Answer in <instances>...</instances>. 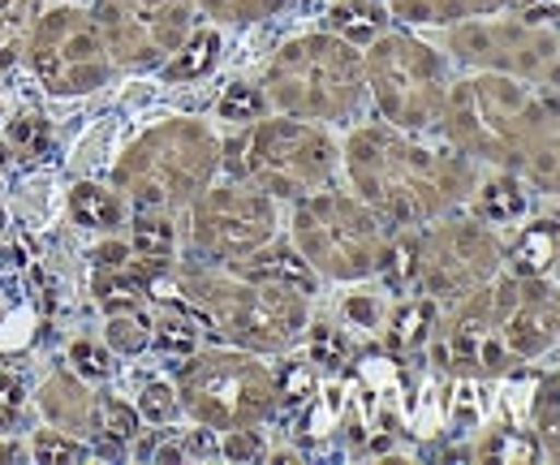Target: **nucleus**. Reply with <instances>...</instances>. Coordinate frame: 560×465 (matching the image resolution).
Masks as SVG:
<instances>
[{
    "mask_svg": "<svg viewBox=\"0 0 560 465\" xmlns=\"http://www.w3.org/2000/svg\"><path fill=\"white\" fill-rule=\"evenodd\" d=\"M388 13L406 26H462L475 18H491V13H509L517 0H384Z\"/></svg>",
    "mask_w": 560,
    "mask_h": 465,
    "instance_id": "17",
    "label": "nucleus"
},
{
    "mask_svg": "<svg viewBox=\"0 0 560 465\" xmlns=\"http://www.w3.org/2000/svg\"><path fill=\"white\" fill-rule=\"evenodd\" d=\"M470 453H475V457H495V462H513V457L535 462V457H539V444H535V435H530V431L495 427V431H488V440H483V444H475Z\"/></svg>",
    "mask_w": 560,
    "mask_h": 465,
    "instance_id": "34",
    "label": "nucleus"
},
{
    "mask_svg": "<svg viewBox=\"0 0 560 465\" xmlns=\"http://www.w3.org/2000/svg\"><path fill=\"white\" fill-rule=\"evenodd\" d=\"M306 336H311V367H324V371H341L346 362H350V336L341 333V328H328V324H306Z\"/></svg>",
    "mask_w": 560,
    "mask_h": 465,
    "instance_id": "35",
    "label": "nucleus"
},
{
    "mask_svg": "<svg viewBox=\"0 0 560 465\" xmlns=\"http://www.w3.org/2000/svg\"><path fill=\"white\" fill-rule=\"evenodd\" d=\"M173 284L177 298L199 315V324L264 358L293 349L311 324V293L242 276L233 267H182Z\"/></svg>",
    "mask_w": 560,
    "mask_h": 465,
    "instance_id": "2",
    "label": "nucleus"
},
{
    "mask_svg": "<svg viewBox=\"0 0 560 465\" xmlns=\"http://www.w3.org/2000/svg\"><path fill=\"white\" fill-rule=\"evenodd\" d=\"M9 138L18 142V147H26V151H35L44 138H48V126H44V117H18L13 126H9Z\"/></svg>",
    "mask_w": 560,
    "mask_h": 465,
    "instance_id": "42",
    "label": "nucleus"
},
{
    "mask_svg": "<svg viewBox=\"0 0 560 465\" xmlns=\"http://www.w3.org/2000/svg\"><path fill=\"white\" fill-rule=\"evenodd\" d=\"M530 435L539 444V457L560 462V371H548L530 388Z\"/></svg>",
    "mask_w": 560,
    "mask_h": 465,
    "instance_id": "22",
    "label": "nucleus"
},
{
    "mask_svg": "<svg viewBox=\"0 0 560 465\" xmlns=\"http://www.w3.org/2000/svg\"><path fill=\"white\" fill-rule=\"evenodd\" d=\"M26 57L35 78L44 82L48 95H86V91H100L108 78H113V57H108V44L95 26L91 13L82 9H52V13H39L31 39H26Z\"/></svg>",
    "mask_w": 560,
    "mask_h": 465,
    "instance_id": "13",
    "label": "nucleus"
},
{
    "mask_svg": "<svg viewBox=\"0 0 560 465\" xmlns=\"http://www.w3.org/2000/svg\"><path fill=\"white\" fill-rule=\"evenodd\" d=\"M517 177H522L530 190H539V195H548V199H560V133L557 130H548L530 147V155L522 160Z\"/></svg>",
    "mask_w": 560,
    "mask_h": 465,
    "instance_id": "28",
    "label": "nucleus"
},
{
    "mask_svg": "<svg viewBox=\"0 0 560 465\" xmlns=\"http://www.w3.org/2000/svg\"><path fill=\"white\" fill-rule=\"evenodd\" d=\"M444 53L466 69H491L535 91H560V26L522 18L513 9L509 18L491 13L448 26Z\"/></svg>",
    "mask_w": 560,
    "mask_h": 465,
    "instance_id": "11",
    "label": "nucleus"
},
{
    "mask_svg": "<svg viewBox=\"0 0 560 465\" xmlns=\"http://www.w3.org/2000/svg\"><path fill=\"white\" fill-rule=\"evenodd\" d=\"M151 345L168 358H190L199 349V315L186 302H168L151 315Z\"/></svg>",
    "mask_w": 560,
    "mask_h": 465,
    "instance_id": "24",
    "label": "nucleus"
},
{
    "mask_svg": "<svg viewBox=\"0 0 560 465\" xmlns=\"http://www.w3.org/2000/svg\"><path fill=\"white\" fill-rule=\"evenodd\" d=\"M70 362L86 375V380H108L113 375V353L100 349L95 340H78L70 349Z\"/></svg>",
    "mask_w": 560,
    "mask_h": 465,
    "instance_id": "39",
    "label": "nucleus"
},
{
    "mask_svg": "<svg viewBox=\"0 0 560 465\" xmlns=\"http://www.w3.org/2000/svg\"><path fill=\"white\" fill-rule=\"evenodd\" d=\"M350 190L375 207L393 229H422L475 195L479 164L448 142H422L419 133L388 121L358 126L341 147Z\"/></svg>",
    "mask_w": 560,
    "mask_h": 465,
    "instance_id": "1",
    "label": "nucleus"
},
{
    "mask_svg": "<svg viewBox=\"0 0 560 465\" xmlns=\"http://www.w3.org/2000/svg\"><path fill=\"white\" fill-rule=\"evenodd\" d=\"M444 142L475 160L479 168H509L517 173L530 147L552 130L539 104V91L491 73V69H466L457 82H448L440 126Z\"/></svg>",
    "mask_w": 560,
    "mask_h": 465,
    "instance_id": "3",
    "label": "nucleus"
},
{
    "mask_svg": "<svg viewBox=\"0 0 560 465\" xmlns=\"http://www.w3.org/2000/svg\"><path fill=\"white\" fill-rule=\"evenodd\" d=\"M130 202L121 199L117 190H104V186H95V182H78L70 190V216L78 224H86V229H100V233H113V229H121L126 224V211Z\"/></svg>",
    "mask_w": 560,
    "mask_h": 465,
    "instance_id": "23",
    "label": "nucleus"
},
{
    "mask_svg": "<svg viewBox=\"0 0 560 465\" xmlns=\"http://www.w3.org/2000/svg\"><path fill=\"white\" fill-rule=\"evenodd\" d=\"M268 108L302 121H350L366 100L362 48L337 31H306L284 39L264 69Z\"/></svg>",
    "mask_w": 560,
    "mask_h": 465,
    "instance_id": "5",
    "label": "nucleus"
},
{
    "mask_svg": "<svg viewBox=\"0 0 560 465\" xmlns=\"http://www.w3.org/2000/svg\"><path fill=\"white\" fill-rule=\"evenodd\" d=\"M552 271H560V216H557V251H552Z\"/></svg>",
    "mask_w": 560,
    "mask_h": 465,
    "instance_id": "44",
    "label": "nucleus"
},
{
    "mask_svg": "<svg viewBox=\"0 0 560 465\" xmlns=\"http://www.w3.org/2000/svg\"><path fill=\"white\" fill-rule=\"evenodd\" d=\"M139 418L142 422H155V427H168L177 414H182V400H177V388L173 384H164V380H151V384H142L139 393Z\"/></svg>",
    "mask_w": 560,
    "mask_h": 465,
    "instance_id": "37",
    "label": "nucleus"
},
{
    "mask_svg": "<svg viewBox=\"0 0 560 465\" xmlns=\"http://www.w3.org/2000/svg\"><path fill=\"white\" fill-rule=\"evenodd\" d=\"M215 61H220V35H215V26H203V31H190L186 44L164 61V78L168 82H195V78L211 73Z\"/></svg>",
    "mask_w": 560,
    "mask_h": 465,
    "instance_id": "26",
    "label": "nucleus"
},
{
    "mask_svg": "<svg viewBox=\"0 0 560 465\" xmlns=\"http://www.w3.org/2000/svg\"><path fill=\"white\" fill-rule=\"evenodd\" d=\"M139 409L126 405L121 397H95V409H91V427L108 440V444H130L139 435Z\"/></svg>",
    "mask_w": 560,
    "mask_h": 465,
    "instance_id": "29",
    "label": "nucleus"
},
{
    "mask_svg": "<svg viewBox=\"0 0 560 465\" xmlns=\"http://www.w3.org/2000/svg\"><path fill=\"white\" fill-rule=\"evenodd\" d=\"M224 142L199 117H164L121 151L113 186L139 211H186L215 182Z\"/></svg>",
    "mask_w": 560,
    "mask_h": 465,
    "instance_id": "4",
    "label": "nucleus"
},
{
    "mask_svg": "<svg viewBox=\"0 0 560 465\" xmlns=\"http://www.w3.org/2000/svg\"><path fill=\"white\" fill-rule=\"evenodd\" d=\"M466 202L479 220H488L491 229H513L530 216V186L509 168H491L488 177L479 173V186Z\"/></svg>",
    "mask_w": 560,
    "mask_h": 465,
    "instance_id": "16",
    "label": "nucleus"
},
{
    "mask_svg": "<svg viewBox=\"0 0 560 465\" xmlns=\"http://www.w3.org/2000/svg\"><path fill=\"white\" fill-rule=\"evenodd\" d=\"M22 400H26L22 380H18V375H0V435L18 427V418H22Z\"/></svg>",
    "mask_w": 560,
    "mask_h": 465,
    "instance_id": "40",
    "label": "nucleus"
},
{
    "mask_svg": "<svg viewBox=\"0 0 560 465\" xmlns=\"http://www.w3.org/2000/svg\"><path fill=\"white\" fill-rule=\"evenodd\" d=\"M224 267H233V271H242V276H255V280H272V284L302 289V293H315V284H319L315 267L298 255V246H293V242H277V237H272L268 246H259L255 255H246V259L224 264Z\"/></svg>",
    "mask_w": 560,
    "mask_h": 465,
    "instance_id": "18",
    "label": "nucleus"
},
{
    "mask_svg": "<svg viewBox=\"0 0 560 465\" xmlns=\"http://www.w3.org/2000/svg\"><path fill=\"white\" fill-rule=\"evenodd\" d=\"M177 400L195 427L237 431L264 427L280 409L277 371L264 353L224 345V349H195L177 371Z\"/></svg>",
    "mask_w": 560,
    "mask_h": 465,
    "instance_id": "8",
    "label": "nucleus"
},
{
    "mask_svg": "<svg viewBox=\"0 0 560 465\" xmlns=\"http://www.w3.org/2000/svg\"><path fill=\"white\" fill-rule=\"evenodd\" d=\"M186 211H190V246L211 264H237L280 233L277 199L242 177H229L220 186L211 182Z\"/></svg>",
    "mask_w": 560,
    "mask_h": 465,
    "instance_id": "12",
    "label": "nucleus"
},
{
    "mask_svg": "<svg viewBox=\"0 0 560 465\" xmlns=\"http://www.w3.org/2000/svg\"><path fill=\"white\" fill-rule=\"evenodd\" d=\"M215 26H255L277 18L289 0H195Z\"/></svg>",
    "mask_w": 560,
    "mask_h": 465,
    "instance_id": "30",
    "label": "nucleus"
},
{
    "mask_svg": "<svg viewBox=\"0 0 560 465\" xmlns=\"http://www.w3.org/2000/svg\"><path fill=\"white\" fill-rule=\"evenodd\" d=\"M264 113H268V95H264V86H255V82H229L224 95L215 100V117H220V121H233V126H250V121H259Z\"/></svg>",
    "mask_w": 560,
    "mask_h": 465,
    "instance_id": "32",
    "label": "nucleus"
},
{
    "mask_svg": "<svg viewBox=\"0 0 560 465\" xmlns=\"http://www.w3.org/2000/svg\"><path fill=\"white\" fill-rule=\"evenodd\" d=\"M130 251L155 267H168L177 259V224L168 211H139L130 220Z\"/></svg>",
    "mask_w": 560,
    "mask_h": 465,
    "instance_id": "25",
    "label": "nucleus"
},
{
    "mask_svg": "<svg viewBox=\"0 0 560 465\" xmlns=\"http://www.w3.org/2000/svg\"><path fill=\"white\" fill-rule=\"evenodd\" d=\"M539 104H544V117H548V126L560 133V91H539Z\"/></svg>",
    "mask_w": 560,
    "mask_h": 465,
    "instance_id": "43",
    "label": "nucleus"
},
{
    "mask_svg": "<svg viewBox=\"0 0 560 465\" xmlns=\"http://www.w3.org/2000/svg\"><path fill=\"white\" fill-rule=\"evenodd\" d=\"M31 457L44 465H70V462H86L91 457V449L82 444V440H73V431H39L35 440H31Z\"/></svg>",
    "mask_w": 560,
    "mask_h": 465,
    "instance_id": "36",
    "label": "nucleus"
},
{
    "mask_svg": "<svg viewBox=\"0 0 560 465\" xmlns=\"http://www.w3.org/2000/svg\"><path fill=\"white\" fill-rule=\"evenodd\" d=\"M35 22H39V0H0V78L26 53Z\"/></svg>",
    "mask_w": 560,
    "mask_h": 465,
    "instance_id": "27",
    "label": "nucleus"
},
{
    "mask_svg": "<svg viewBox=\"0 0 560 465\" xmlns=\"http://www.w3.org/2000/svg\"><path fill=\"white\" fill-rule=\"evenodd\" d=\"M366 95L375 100L380 117L397 130L427 133L440 126L444 95H448V61L440 48L422 44L410 31H380L362 44Z\"/></svg>",
    "mask_w": 560,
    "mask_h": 465,
    "instance_id": "9",
    "label": "nucleus"
},
{
    "mask_svg": "<svg viewBox=\"0 0 560 465\" xmlns=\"http://www.w3.org/2000/svg\"><path fill=\"white\" fill-rule=\"evenodd\" d=\"M195 0H95L91 18L108 44L113 66H164L195 31Z\"/></svg>",
    "mask_w": 560,
    "mask_h": 465,
    "instance_id": "14",
    "label": "nucleus"
},
{
    "mask_svg": "<svg viewBox=\"0 0 560 465\" xmlns=\"http://www.w3.org/2000/svg\"><path fill=\"white\" fill-rule=\"evenodd\" d=\"M504 267V242L475 211H448L415 229V293L431 298L440 311L488 284Z\"/></svg>",
    "mask_w": 560,
    "mask_h": 465,
    "instance_id": "10",
    "label": "nucleus"
},
{
    "mask_svg": "<svg viewBox=\"0 0 560 465\" xmlns=\"http://www.w3.org/2000/svg\"><path fill=\"white\" fill-rule=\"evenodd\" d=\"M346 319H350L353 328H380V298L375 293H353L346 298Z\"/></svg>",
    "mask_w": 560,
    "mask_h": 465,
    "instance_id": "41",
    "label": "nucleus"
},
{
    "mask_svg": "<svg viewBox=\"0 0 560 465\" xmlns=\"http://www.w3.org/2000/svg\"><path fill=\"white\" fill-rule=\"evenodd\" d=\"M328 31H337L341 39H350V44L362 48V44H371L384 31V18L371 4H337L332 18H328Z\"/></svg>",
    "mask_w": 560,
    "mask_h": 465,
    "instance_id": "33",
    "label": "nucleus"
},
{
    "mask_svg": "<svg viewBox=\"0 0 560 465\" xmlns=\"http://www.w3.org/2000/svg\"><path fill=\"white\" fill-rule=\"evenodd\" d=\"M39 405H44V414H48L52 427H61V431H82V427H91L95 397H91V388H86L78 375L61 371V375H52V380L44 384Z\"/></svg>",
    "mask_w": 560,
    "mask_h": 465,
    "instance_id": "20",
    "label": "nucleus"
},
{
    "mask_svg": "<svg viewBox=\"0 0 560 465\" xmlns=\"http://www.w3.org/2000/svg\"><path fill=\"white\" fill-rule=\"evenodd\" d=\"M393 237L397 229L375 207L337 186L298 199L289 216V242L298 246V255L315 267L319 280H337V284L380 276Z\"/></svg>",
    "mask_w": 560,
    "mask_h": 465,
    "instance_id": "7",
    "label": "nucleus"
},
{
    "mask_svg": "<svg viewBox=\"0 0 560 465\" xmlns=\"http://www.w3.org/2000/svg\"><path fill=\"white\" fill-rule=\"evenodd\" d=\"M435 328H440V306L431 298H422V293H410L397 306V315L388 319V340H393L397 353H415V349L431 345Z\"/></svg>",
    "mask_w": 560,
    "mask_h": 465,
    "instance_id": "21",
    "label": "nucleus"
},
{
    "mask_svg": "<svg viewBox=\"0 0 560 465\" xmlns=\"http://www.w3.org/2000/svg\"><path fill=\"white\" fill-rule=\"evenodd\" d=\"M557 251V216H526L517 224V237L504 246V267L517 276H548Z\"/></svg>",
    "mask_w": 560,
    "mask_h": 465,
    "instance_id": "19",
    "label": "nucleus"
},
{
    "mask_svg": "<svg viewBox=\"0 0 560 465\" xmlns=\"http://www.w3.org/2000/svg\"><path fill=\"white\" fill-rule=\"evenodd\" d=\"M108 349L113 353H142L151 345V315L142 306H126V311H108Z\"/></svg>",
    "mask_w": 560,
    "mask_h": 465,
    "instance_id": "31",
    "label": "nucleus"
},
{
    "mask_svg": "<svg viewBox=\"0 0 560 465\" xmlns=\"http://www.w3.org/2000/svg\"><path fill=\"white\" fill-rule=\"evenodd\" d=\"M220 168H229V177L259 186L277 202H298L332 186L341 168V147L319 121L277 113L250 121L237 138H229L220 151Z\"/></svg>",
    "mask_w": 560,
    "mask_h": 465,
    "instance_id": "6",
    "label": "nucleus"
},
{
    "mask_svg": "<svg viewBox=\"0 0 560 465\" xmlns=\"http://www.w3.org/2000/svg\"><path fill=\"white\" fill-rule=\"evenodd\" d=\"M220 435H224L220 440V457L224 462H259V457H268L259 427H237V431H220Z\"/></svg>",
    "mask_w": 560,
    "mask_h": 465,
    "instance_id": "38",
    "label": "nucleus"
},
{
    "mask_svg": "<svg viewBox=\"0 0 560 465\" xmlns=\"http://www.w3.org/2000/svg\"><path fill=\"white\" fill-rule=\"evenodd\" d=\"M500 336L517 362H539L552 345H560V284L552 280V271L517 276L500 315Z\"/></svg>",
    "mask_w": 560,
    "mask_h": 465,
    "instance_id": "15",
    "label": "nucleus"
}]
</instances>
